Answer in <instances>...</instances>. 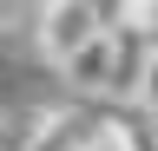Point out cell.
Listing matches in <instances>:
<instances>
[{"mask_svg":"<svg viewBox=\"0 0 158 151\" xmlns=\"http://www.w3.org/2000/svg\"><path fill=\"white\" fill-rule=\"evenodd\" d=\"M152 138H158V125H152Z\"/></svg>","mask_w":158,"mask_h":151,"instance_id":"cell-8","label":"cell"},{"mask_svg":"<svg viewBox=\"0 0 158 151\" xmlns=\"http://www.w3.org/2000/svg\"><path fill=\"white\" fill-rule=\"evenodd\" d=\"M112 40V79H106V99H125L132 105V92H138V72H145V59H152V46L158 40H145V33H106Z\"/></svg>","mask_w":158,"mask_h":151,"instance_id":"cell-3","label":"cell"},{"mask_svg":"<svg viewBox=\"0 0 158 151\" xmlns=\"http://www.w3.org/2000/svg\"><path fill=\"white\" fill-rule=\"evenodd\" d=\"M13 7H33V13H40V7H53V0H13Z\"/></svg>","mask_w":158,"mask_h":151,"instance_id":"cell-7","label":"cell"},{"mask_svg":"<svg viewBox=\"0 0 158 151\" xmlns=\"http://www.w3.org/2000/svg\"><path fill=\"white\" fill-rule=\"evenodd\" d=\"M86 151H118V145H112V138H106V131H99V138H92V145H86Z\"/></svg>","mask_w":158,"mask_h":151,"instance_id":"cell-6","label":"cell"},{"mask_svg":"<svg viewBox=\"0 0 158 151\" xmlns=\"http://www.w3.org/2000/svg\"><path fill=\"white\" fill-rule=\"evenodd\" d=\"M99 13H92V0H53V7H40V53H46L53 66H66L79 46H92L99 40Z\"/></svg>","mask_w":158,"mask_h":151,"instance_id":"cell-2","label":"cell"},{"mask_svg":"<svg viewBox=\"0 0 158 151\" xmlns=\"http://www.w3.org/2000/svg\"><path fill=\"white\" fill-rule=\"evenodd\" d=\"M99 131H106V118H92L79 105H53V112H27L13 151H86Z\"/></svg>","mask_w":158,"mask_h":151,"instance_id":"cell-1","label":"cell"},{"mask_svg":"<svg viewBox=\"0 0 158 151\" xmlns=\"http://www.w3.org/2000/svg\"><path fill=\"white\" fill-rule=\"evenodd\" d=\"M132 112L158 125V46H152V59H145V72H138V92H132Z\"/></svg>","mask_w":158,"mask_h":151,"instance_id":"cell-5","label":"cell"},{"mask_svg":"<svg viewBox=\"0 0 158 151\" xmlns=\"http://www.w3.org/2000/svg\"><path fill=\"white\" fill-rule=\"evenodd\" d=\"M59 72H66V85H73V92H92V99H106V79H112V40L99 33V40H92V46H79Z\"/></svg>","mask_w":158,"mask_h":151,"instance_id":"cell-4","label":"cell"}]
</instances>
